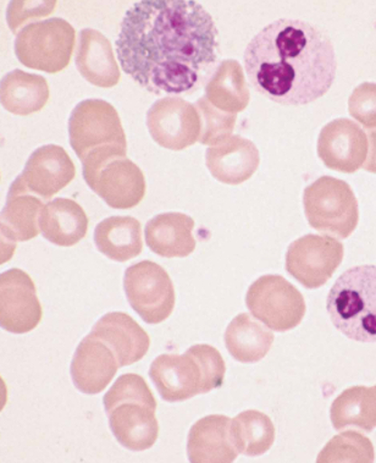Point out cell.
<instances>
[{
	"label": "cell",
	"mask_w": 376,
	"mask_h": 463,
	"mask_svg": "<svg viewBox=\"0 0 376 463\" xmlns=\"http://www.w3.org/2000/svg\"><path fill=\"white\" fill-rule=\"evenodd\" d=\"M368 136L369 153L362 168L367 170L369 173L376 174V130L369 132Z\"/></svg>",
	"instance_id": "e575fe53"
},
{
	"label": "cell",
	"mask_w": 376,
	"mask_h": 463,
	"mask_svg": "<svg viewBox=\"0 0 376 463\" xmlns=\"http://www.w3.org/2000/svg\"><path fill=\"white\" fill-rule=\"evenodd\" d=\"M375 392H376V386H374Z\"/></svg>",
	"instance_id": "d590c367"
},
{
	"label": "cell",
	"mask_w": 376,
	"mask_h": 463,
	"mask_svg": "<svg viewBox=\"0 0 376 463\" xmlns=\"http://www.w3.org/2000/svg\"><path fill=\"white\" fill-rule=\"evenodd\" d=\"M43 317L36 285L26 271L10 269L0 275V324L5 332L26 334Z\"/></svg>",
	"instance_id": "5bb4252c"
},
{
	"label": "cell",
	"mask_w": 376,
	"mask_h": 463,
	"mask_svg": "<svg viewBox=\"0 0 376 463\" xmlns=\"http://www.w3.org/2000/svg\"><path fill=\"white\" fill-rule=\"evenodd\" d=\"M204 90L209 102L225 113L238 114L249 107V85L242 66L233 59H226L217 66Z\"/></svg>",
	"instance_id": "4316f807"
},
{
	"label": "cell",
	"mask_w": 376,
	"mask_h": 463,
	"mask_svg": "<svg viewBox=\"0 0 376 463\" xmlns=\"http://www.w3.org/2000/svg\"><path fill=\"white\" fill-rule=\"evenodd\" d=\"M115 439L132 451L151 449L159 438L156 402L141 375L127 373L114 383L103 398Z\"/></svg>",
	"instance_id": "3957f363"
},
{
	"label": "cell",
	"mask_w": 376,
	"mask_h": 463,
	"mask_svg": "<svg viewBox=\"0 0 376 463\" xmlns=\"http://www.w3.org/2000/svg\"><path fill=\"white\" fill-rule=\"evenodd\" d=\"M219 31L194 0H142L125 14L115 42L125 74L148 92L191 95L217 69Z\"/></svg>",
	"instance_id": "6da1fadb"
},
{
	"label": "cell",
	"mask_w": 376,
	"mask_h": 463,
	"mask_svg": "<svg viewBox=\"0 0 376 463\" xmlns=\"http://www.w3.org/2000/svg\"><path fill=\"white\" fill-rule=\"evenodd\" d=\"M69 136L70 145L81 162L104 149H127L119 114L102 99L82 100L74 108L69 119Z\"/></svg>",
	"instance_id": "ba28073f"
},
{
	"label": "cell",
	"mask_w": 376,
	"mask_h": 463,
	"mask_svg": "<svg viewBox=\"0 0 376 463\" xmlns=\"http://www.w3.org/2000/svg\"><path fill=\"white\" fill-rule=\"evenodd\" d=\"M348 111L364 128H376V83L357 86L348 99Z\"/></svg>",
	"instance_id": "d6a6232c"
},
{
	"label": "cell",
	"mask_w": 376,
	"mask_h": 463,
	"mask_svg": "<svg viewBox=\"0 0 376 463\" xmlns=\"http://www.w3.org/2000/svg\"><path fill=\"white\" fill-rule=\"evenodd\" d=\"M75 29L61 17L30 24L15 40V54L27 68L57 74L68 68L75 47Z\"/></svg>",
	"instance_id": "52a82bcc"
},
{
	"label": "cell",
	"mask_w": 376,
	"mask_h": 463,
	"mask_svg": "<svg viewBox=\"0 0 376 463\" xmlns=\"http://www.w3.org/2000/svg\"><path fill=\"white\" fill-rule=\"evenodd\" d=\"M229 354L241 364H257L269 353L274 334L254 320L249 313L236 316L225 332Z\"/></svg>",
	"instance_id": "83f0119b"
},
{
	"label": "cell",
	"mask_w": 376,
	"mask_h": 463,
	"mask_svg": "<svg viewBox=\"0 0 376 463\" xmlns=\"http://www.w3.org/2000/svg\"><path fill=\"white\" fill-rule=\"evenodd\" d=\"M344 247L330 236L306 235L287 252V273L307 288H319L332 279L343 263Z\"/></svg>",
	"instance_id": "8fae6325"
},
{
	"label": "cell",
	"mask_w": 376,
	"mask_h": 463,
	"mask_svg": "<svg viewBox=\"0 0 376 463\" xmlns=\"http://www.w3.org/2000/svg\"><path fill=\"white\" fill-rule=\"evenodd\" d=\"M50 96V85L43 76L29 74L19 69L8 72L0 85L3 108L23 117L43 109Z\"/></svg>",
	"instance_id": "484cf974"
},
{
	"label": "cell",
	"mask_w": 376,
	"mask_h": 463,
	"mask_svg": "<svg viewBox=\"0 0 376 463\" xmlns=\"http://www.w3.org/2000/svg\"><path fill=\"white\" fill-rule=\"evenodd\" d=\"M147 128L160 147L183 151L200 141L201 119L197 108L180 97L156 100L147 113Z\"/></svg>",
	"instance_id": "7c38bea8"
},
{
	"label": "cell",
	"mask_w": 376,
	"mask_h": 463,
	"mask_svg": "<svg viewBox=\"0 0 376 463\" xmlns=\"http://www.w3.org/2000/svg\"><path fill=\"white\" fill-rule=\"evenodd\" d=\"M233 443L240 454L256 458L266 454L275 441V427L269 416L257 410L238 414L231 422Z\"/></svg>",
	"instance_id": "f546056e"
},
{
	"label": "cell",
	"mask_w": 376,
	"mask_h": 463,
	"mask_svg": "<svg viewBox=\"0 0 376 463\" xmlns=\"http://www.w3.org/2000/svg\"><path fill=\"white\" fill-rule=\"evenodd\" d=\"M193 229V218L186 214H158L146 225V242L160 257L183 259L196 250Z\"/></svg>",
	"instance_id": "603a6c76"
},
{
	"label": "cell",
	"mask_w": 376,
	"mask_h": 463,
	"mask_svg": "<svg viewBox=\"0 0 376 463\" xmlns=\"http://www.w3.org/2000/svg\"><path fill=\"white\" fill-rule=\"evenodd\" d=\"M89 217L81 205L69 198H55L44 205L40 217L42 235L61 247L78 245L89 232Z\"/></svg>",
	"instance_id": "cb8c5ba5"
},
{
	"label": "cell",
	"mask_w": 376,
	"mask_h": 463,
	"mask_svg": "<svg viewBox=\"0 0 376 463\" xmlns=\"http://www.w3.org/2000/svg\"><path fill=\"white\" fill-rule=\"evenodd\" d=\"M246 305L252 316L278 333L295 329L307 312L301 292L281 275H263L254 281Z\"/></svg>",
	"instance_id": "9c48e42d"
},
{
	"label": "cell",
	"mask_w": 376,
	"mask_h": 463,
	"mask_svg": "<svg viewBox=\"0 0 376 463\" xmlns=\"http://www.w3.org/2000/svg\"><path fill=\"white\" fill-rule=\"evenodd\" d=\"M43 208L40 198L24 189L19 181H14L0 215L2 242L3 245L6 243L5 250L8 243L15 249L17 241L25 242L37 238L41 232L40 217Z\"/></svg>",
	"instance_id": "44dd1931"
},
{
	"label": "cell",
	"mask_w": 376,
	"mask_h": 463,
	"mask_svg": "<svg viewBox=\"0 0 376 463\" xmlns=\"http://www.w3.org/2000/svg\"><path fill=\"white\" fill-rule=\"evenodd\" d=\"M368 147L363 128L354 121L341 118L322 128L316 151L327 168L353 174L363 166Z\"/></svg>",
	"instance_id": "9a60e30c"
},
{
	"label": "cell",
	"mask_w": 376,
	"mask_h": 463,
	"mask_svg": "<svg viewBox=\"0 0 376 463\" xmlns=\"http://www.w3.org/2000/svg\"><path fill=\"white\" fill-rule=\"evenodd\" d=\"M243 62L250 86L282 106H307L335 81V48L325 33L303 20L280 19L247 45Z\"/></svg>",
	"instance_id": "7a4b0ae2"
},
{
	"label": "cell",
	"mask_w": 376,
	"mask_h": 463,
	"mask_svg": "<svg viewBox=\"0 0 376 463\" xmlns=\"http://www.w3.org/2000/svg\"><path fill=\"white\" fill-rule=\"evenodd\" d=\"M94 242L100 253L115 262H127L144 250L141 224L132 217L104 219L94 230Z\"/></svg>",
	"instance_id": "d4e9b609"
},
{
	"label": "cell",
	"mask_w": 376,
	"mask_h": 463,
	"mask_svg": "<svg viewBox=\"0 0 376 463\" xmlns=\"http://www.w3.org/2000/svg\"><path fill=\"white\" fill-rule=\"evenodd\" d=\"M372 443L358 431H346L334 437L320 452L316 462H374Z\"/></svg>",
	"instance_id": "4dcf8cb0"
},
{
	"label": "cell",
	"mask_w": 376,
	"mask_h": 463,
	"mask_svg": "<svg viewBox=\"0 0 376 463\" xmlns=\"http://www.w3.org/2000/svg\"><path fill=\"white\" fill-rule=\"evenodd\" d=\"M119 367L113 350L89 334L80 343L72 357V382L79 392L97 395L110 384Z\"/></svg>",
	"instance_id": "e0dca14e"
},
{
	"label": "cell",
	"mask_w": 376,
	"mask_h": 463,
	"mask_svg": "<svg viewBox=\"0 0 376 463\" xmlns=\"http://www.w3.org/2000/svg\"><path fill=\"white\" fill-rule=\"evenodd\" d=\"M128 304L146 323L159 324L172 316L175 288L168 271L152 260L128 267L124 275Z\"/></svg>",
	"instance_id": "30bf717a"
},
{
	"label": "cell",
	"mask_w": 376,
	"mask_h": 463,
	"mask_svg": "<svg viewBox=\"0 0 376 463\" xmlns=\"http://www.w3.org/2000/svg\"><path fill=\"white\" fill-rule=\"evenodd\" d=\"M194 107L200 114L202 145L215 146L230 137L235 128L238 115L218 109L205 96L197 99Z\"/></svg>",
	"instance_id": "1f68e13d"
},
{
	"label": "cell",
	"mask_w": 376,
	"mask_h": 463,
	"mask_svg": "<svg viewBox=\"0 0 376 463\" xmlns=\"http://www.w3.org/2000/svg\"><path fill=\"white\" fill-rule=\"evenodd\" d=\"M55 2H37L34 8H24L23 2H12L8 8V24L13 33H17L23 24L30 20L40 19L41 16L48 15L55 10Z\"/></svg>",
	"instance_id": "836d02e7"
},
{
	"label": "cell",
	"mask_w": 376,
	"mask_h": 463,
	"mask_svg": "<svg viewBox=\"0 0 376 463\" xmlns=\"http://www.w3.org/2000/svg\"><path fill=\"white\" fill-rule=\"evenodd\" d=\"M89 335L102 340L113 350L120 367L141 361L151 346V337L131 316L123 312L107 313L99 320Z\"/></svg>",
	"instance_id": "ac0fdd59"
},
{
	"label": "cell",
	"mask_w": 376,
	"mask_h": 463,
	"mask_svg": "<svg viewBox=\"0 0 376 463\" xmlns=\"http://www.w3.org/2000/svg\"><path fill=\"white\" fill-rule=\"evenodd\" d=\"M75 176V165L68 152L61 146L47 145L31 155L25 169L16 180L30 194L50 200L68 186Z\"/></svg>",
	"instance_id": "2e32d148"
},
{
	"label": "cell",
	"mask_w": 376,
	"mask_h": 463,
	"mask_svg": "<svg viewBox=\"0 0 376 463\" xmlns=\"http://www.w3.org/2000/svg\"><path fill=\"white\" fill-rule=\"evenodd\" d=\"M149 377L164 402H186L209 392L203 367L193 346L183 354H160L153 361Z\"/></svg>",
	"instance_id": "4fadbf2b"
},
{
	"label": "cell",
	"mask_w": 376,
	"mask_h": 463,
	"mask_svg": "<svg viewBox=\"0 0 376 463\" xmlns=\"http://www.w3.org/2000/svg\"><path fill=\"white\" fill-rule=\"evenodd\" d=\"M76 68L93 86L110 89L120 81L121 72L110 41L97 30L80 33Z\"/></svg>",
	"instance_id": "7402d4cb"
},
{
	"label": "cell",
	"mask_w": 376,
	"mask_h": 463,
	"mask_svg": "<svg viewBox=\"0 0 376 463\" xmlns=\"http://www.w3.org/2000/svg\"><path fill=\"white\" fill-rule=\"evenodd\" d=\"M303 204L309 225L323 234L350 238L360 222L353 190L336 177L322 176L306 187Z\"/></svg>",
	"instance_id": "8992f818"
},
{
	"label": "cell",
	"mask_w": 376,
	"mask_h": 463,
	"mask_svg": "<svg viewBox=\"0 0 376 463\" xmlns=\"http://www.w3.org/2000/svg\"><path fill=\"white\" fill-rule=\"evenodd\" d=\"M232 420L222 414H211L197 420L188 434V461L193 463H230L238 458L233 443Z\"/></svg>",
	"instance_id": "d6986e66"
},
{
	"label": "cell",
	"mask_w": 376,
	"mask_h": 463,
	"mask_svg": "<svg viewBox=\"0 0 376 463\" xmlns=\"http://www.w3.org/2000/svg\"><path fill=\"white\" fill-rule=\"evenodd\" d=\"M330 419L336 430L357 428L371 433L376 427L375 389L353 386L344 390L333 402Z\"/></svg>",
	"instance_id": "f1b7e54d"
},
{
	"label": "cell",
	"mask_w": 376,
	"mask_h": 463,
	"mask_svg": "<svg viewBox=\"0 0 376 463\" xmlns=\"http://www.w3.org/2000/svg\"><path fill=\"white\" fill-rule=\"evenodd\" d=\"M205 163L212 175L226 184L249 180L260 163L259 151L252 141L233 135L205 152Z\"/></svg>",
	"instance_id": "ffe728a7"
},
{
	"label": "cell",
	"mask_w": 376,
	"mask_h": 463,
	"mask_svg": "<svg viewBox=\"0 0 376 463\" xmlns=\"http://www.w3.org/2000/svg\"><path fill=\"white\" fill-rule=\"evenodd\" d=\"M127 153L124 148L104 149L82 162L86 184L114 210H131L146 196L144 173Z\"/></svg>",
	"instance_id": "5b68a950"
},
{
	"label": "cell",
	"mask_w": 376,
	"mask_h": 463,
	"mask_svg": "<svg viewBox=\"0 0 376 463\" xmlns=\"http://www.w3.org/2000/svg\"><path fill=\"white\" fill-rule=\"evenodd\" d=\"M335 328L358 343H376V266L350 268L326 299Z\"/></svg>",
	"instance_id": "277c9868"
}]
</instances>
